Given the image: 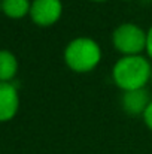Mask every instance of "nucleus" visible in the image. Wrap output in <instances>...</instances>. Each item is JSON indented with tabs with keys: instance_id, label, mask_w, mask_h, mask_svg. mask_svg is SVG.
I'll return each mask as SVG.
<instances>
[{
	"instance_id": "0eeeda50",
	"label": "nucleus",
	"mask_w": 152,
	"mask_h": 154,
	"mask_svg": "<svg viewBox=\"0 0 152 154\" xmlns=\"http://www.w3.org/2000/svg\"><path fill=\"white\" fill-rule=\"evenodd\" d=\"M18 70L16 57L7 50H0V81L10 82Z\"/></svg>"
},
{
	"instance_id": "39448f33",
	"label": "nucleus",
	"mask_w": 152,
	"mask_h": 154,
	"mask_svg": "<svg viewBox=\"0 0 152 154\" xmlns=\"http://www.w3.org/2000/svg\"><path fill=\"white\" fill-rule=\"evenodd\" d=\"M19 106L16 87L10 82L0 81V121H9L15 117Z\"/></svg>"
},
{
	"instance_id": "9b49d317",
	"label": "nucleus",
	"mask_w": 152,
	"mask_h": 154,
	"mask_svg": "<svg viewBox=\"0 0 152 154\" xmlns=\"http://www.w3.org/2000/svg\"><path fill=\"white\" fill-rule=\"evenodd\" d=\"M93 2H106V0H93Z\"/></svg>"
},
{
	"instance_id": "7ed1b4c3",
	"label": "nucleus",
	"mask_w": 152,
	"mask_h": 154,
	"mask_svg": "<svg viewBox=\"0 0 152 154\" xmlns=\"http://www.w3.org/2000/svg\"><path fill=\"white\" fill-rule=\"evenodd\" d=\"M115 48L124 55H140L146 50V33L133 23L118 26L112 35Z\"/></svg>"
},
{
	"instance_id": "f03ea898",
	"label": "nucleus",
	"mask_w": 152,
	"mask_h": 154,
	"mask_svg": "<svg viewBox=\"0 0 152 154\" xmlns=\"http://www.w3.org/2000/svg\"><path fill=\"white\" fill-rule=\"evenodd\" d=\"M101 58L100 47L96 41L90 38H76L73 39L64 51L66 64L79 73L93 70Z\"/></svg>"
},
{
	"instance_id": "6e6552de",
	"label": "nucleus",
	"mask_w": 152,
	"mask_h": 154,
	"mask_svg": "<svg viewBox=\"0 0 152 154\" xmlns=\"http://www.w3.org/2000/svg\"><path fill=\"white\" fill-rule=\"evenodd\" d=\"M1 11L4 12L6 17L19 20L30 14L31 2L30 0H1Z\"/></svg>"
},
{
	"instance_id": "20e7f679",
	"label": "nucleus",
	"mask_w": 152,
	"mask_h": 154,
	"mask_svg": "<svg viewBox=\"0 0 152 154\" xmlns=\"http://www.w3.org/2000/svg\"><path fill=\"white\" fill-rule=\"evenodd\" d=\"M63 12L61 0H33L30 8V17L34 24L40 27H49L55 24Z\"/></svg>"
},
{
	"instance_id": "1a4fd4ad",
	"label": "nucleus",
	"mask_w": 152,
	"mask_h": 154,
	"mask_svg": "<svg viewBox=\"0 0 152 154\" xmlns=\"http://www.w3.org/2000/svg\"><path fill=\"white\" fill-rule=\"evenodd\" d=\"M143 120H145L146 126L152 130V100L149 102L148 108H146V109H145V112H143Z\"/></svg>"
},
{
	"instance_id": "423d86ee",
	"label": "nucleus",
	"mask_w": 152,
	"mask_h": 154,
	"mask_svg": "<svg viewBox=\"0 0 152 154\" xmlns=\"http://www.w3.org/2000/svg\"><path fill=\"white\" fill-rule=\"evenodd\" d=\"M149 102H151L149 94L145 88L124 91V96H122V108L130 115H140V114L143 115Z\"/></svg>"
},
{
	"instance_id": "f257e3e1",
	"label": "nucleus",
	"mask_w": 152,
	"mask_h": 154,
	"mask_svg": "<svg viewBox=\"0 0 152 154\" xmlns=\"http://www.w3.org/2000/svg\"><path fill=\"white\" fill-rule=\"evenodd\" d=\"M151 63L142 55H124L115 63L112 70L115 84L124 91L145 88L148 81H151Z\"/></svg>"
},
{
	"instance_id": "f8f14e48",
	"label": "nucleus",
	"mask_w": 152,
	"mask_h": 154,
	"mask_svg": "<svg viewBox=\"0 0 152 154\" xmlns=\"http://www.w3.org/2000/svg\"><path fill=\"white\" fill-rule=\"evenodd\" d=\"M0 3H1V0H0ZM0 9H1V5H0Z\"/></svg>"
},
{
	"instance_id": "ddd939ff",
	"label": "nucleus",
	"mask_w": 152,
	"mask_h": 154,
	"mask_svg": "<svg viewBox=\"0 0 152 154\" xmlns=\"http://www.w3.org/2000/svg\"><path fill=\"white\" fill-rule=\"evenodd\" d=\"M151 82H152V73H151Z\"/></svg>"
},
{
	"instance_id": "9d476101",
	"label": "nucleus",
	"mask_w": 152,
	"mask_h": 154,
	"mask_svg": "<svg viewBox=\"0 0 152 154\" xmlns=\"http://www.w3.org/2000/svg\"><path fill=\"white\" fill-rule=\"evenodd\" d=\"M146 51L149 54V57L152 58V26L151 29L148 30V33H146Z\"/></svg>"
}]
</instances>
